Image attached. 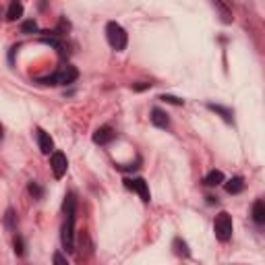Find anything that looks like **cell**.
I'll return each mask as SVG.
<instances>
[{"mask_svg":"<svg viewBox=\"0 0 265 265\" xmlns=\"http://www.w3.org/2000/svg\"><path fill=\"white\" fill-rule=\"evenodd\" d=\"M65 216H66V222L63 226V244L70 253L75 251V218H77V199L73 193H68L65 197Z\"/></svg>","mask_w":265,"mask_h":265,"instance_id":"1","label":"cell"},{"mask_svg":"<svg viewBox=\"0 0 265 265\" xmlns=\"http://www.w3.org/2000/svg\"><path fill=\"white\" fill-rule=\"evenodd\" d=\"M106 38H108V44L116 52H122L129 44V35L125 31V27L118 25L116 21H110L108 25H106Z\"/></svg>","mask_w":265,"mask_h":265,"instance_id":"2","label":"cell"},{"mask_svg":"<svg viewBox=\"0 0 265 265\" xmlns=\"http://www.w3.org/2000/svg\"><path fill=\"white\" fill-rule=\"evenodd\" d=\"M77 77H79V70H77L75 66L66 65L65 68H60L58 73L40 79V83H42V85H68V83H75Z\"/></svg>","mask_w":265,"mask_h":265,"instance_id":"3","label":"cell"},{"mask_svg":"<svg viewBox=\"0 0 265 265\" xmlns=\"http://www.w3.org/2000/svg\"><path fill=\"white\" fill-rule=\"evenodd\" d=\"M214 232H216V238L220 243H228L232 238V218L230 214H222L216 216V222H214Z\"/></svg>","mask_w":265,"mask_h":265,"instance_id":"4","label":"cell"},{"mask_svg":"<svg viewBox=\"0 0 265 265\" xmlns=\"http://www.w3.org/2000/svg\"><path fill=\"white\" fill-rule=\"evenodd\" d=\"M125 187L131 189V191H135L137 195L141 197V201H145V203L152 201V193H149V187H147V182L143 178H127Z\"/></svg>","mask_w":265,"mask_h":265,"instance_id":"5","label":"cell"},{"mask_svg":"<svg viewBox=\"0 0 265 265\" xmlns=\"http://www.w3.org/2000/svg\"><path fill=\"white\" fill-rule=\"evenodd\" d=\"M50 168L54 172V178H63L66 174V168H68V160L63 152H54L50 155Z\"/></svg>","mask_w":265,"mask_h":265,"instance_id":"6","label":"cell"},{"mask_svg":"<svg viewBox=\"0 0 265 265\" xmlns=\"http://www.w3.org/2000/svg\"><path fill=\"white\" fill-rule=\"evenodd\" d=\"M35 137H38V145H40V152L44 155H50L54 154V141H52V137L48 135L44 129H38L35 131Z\"/></svg>","mask_w":265,"mask_h":265,"instance_id":"7","label":"cell"},{"mask_svg":"<svg viewBox=\"0 0 265 265\" xmlns=\"http://www.w3.org/2000/svg\"><path fill=\"white\" fill-rule=\"evenodd\" d=\"M114 137H116V132H114L110 127H100L98 131L93 132V143H98V145H108Z\"/></svg>","mask_w":265,"mask_h":265,"instance_id":"8","label":"cell"},{"mask_svg":"<svg viewBox=\"0 0 265 265\" xmlns=\"http://www.w3.org/2000/svg\"><path fill=\"white\" fill-rule=\"evenodd\" d=\"M149 118H152L154 127H157V129H168L170 127V118H168V114L164 110H160V108H154Z\"/></svg>","mask_w":265,"mask_h":265,"instance_id":"9","label":"cell"},{"mask_svg":"<svg viewBox=\"0 0 265 265\" xmlns=\"http://www.w3.org/2000/svg\"><path fill=\"white\" fill-rule=\"evenodd\" d=\"M222 182H226L222 170H209L205 174V178H203V184H207V187H218V184H222Z\"/></svg>","mask_w":265,"mask_h":265,"instance_id":"10","label":"cell"},{"mask_svg":"<svg viewBox=\"0 0 265 265\" xmlns=\"http://www.w3.org/2000/svg\"><path fill=\"white\" fill-rule=\"evenodd\" d=\"M251 214H253V220L257 224H265V201L263 199H257V201L253 203Z\"/></svg>","mask_w":265,"mask_h":265,"instance_id":"11","label":"cell"},{"mask_svg":"<svg viewBox=\"0 0 265 265\" xmlns=\"http://www.w3.org/2000/svg\"><path fill=\"white\" fill-rule=\"evenodd\" d=\"M224 187H226V191L230 193V195H236V193H241L244 189V180H243V176H234V178L228 180Z\"/></svg>","mask_w":265,"mask_h":265,"instance_id":"12","label":"cell"},{"mask_svg":"<svg viewBox=\"0 0 265 265\" xmlns=\"http://www.w3.org/2000/svg\"><path fill=\"white\" fill-rule=\"evenodd\" d=\"M21 15H23V4L13 0V2L8 4V11H6V21H17Z\"/></svg>","mask_w":265,"mask_h":265,"instance_id":"13","label":"cell"},{"mask_svg":"<svg viewBox=\"0 0 265 265\" xmlns=\"http://www.w3.org/2000/svg\"><path fill=\"white\" fill-rule=\"evenodd\" d=\"M172 249H174V253L178 255V257H191V249H189V244L184 243L182 238H174Z\"/></svg>","mask_w":265,"mask_h":265,"instance_id":"14","label":"cell"},{"mask_svg":"<svg viewBox=\"0 0 265 265\" xmlns=\"http://www.w3.org/2000/svg\"><path fill=\"white\" fill-rule=\"evenodd\" d=\"M207 108L211 110V112H216V114H220L226 122H232L234 118H232V110H228V108H224V106H220V104H207Z\"/></svg>","mask_w":265,"mask_h":265,"instance_id":"15","label":"cell"},{"mask_svg":"<svg viewBox=\"0 0 265 265\" xmlns=\"http://www.w3.org/2000/svg\"><path fill=\"white\" fill-rule=\"evenodd\" d=\"M214 6L218 8L220 13H222V23H232V21H234V17H232L230 11H228V6H226V4H222V2H214Z\"/></svg>","mask_w":265,"mask_h":265,"instance_id":"16","label":"cell"},{"mask_svg":"<svg viewBox=\"0 0 265 265\" xmlns=\"http://www.w3.org/2000/svg\"><path fill=\"white\" fill-rule=\"evenodd\" d=\"M4 226L8 228V230H15V228H17V216H15L13 209H6V214H4Z\"/></svg>","mask_w":265,"mask_h":265,"instance_id":"17","label":"cell"},{"mask_svg":"<svg viewBox=\"0 0 265 265\" xmlns=\"http://www.w3.org/2000/svg\"><path fill=\"white\" fill-rule=\"evenodd\" d=\"M27 191H29V195L33 197V199H42V195H44V189L40 187L38 182H29V187H27Z\"/></svg>","mask_w":265,"mask_h":265,"instance_id":"18","label":"cell"},{"mask_svg":"<svg viewBox=\"0 0 265 265\" xmlns=\"http://www.w3.org/2000/svg\"><path fill=\"white\" fill-rule=\"evenodd\" d=\"M21 31L23 33H35V31H38V23H35L33 19H29V21H23V25H21Z\"/></svg>","mask_w":265,"mask_h":265,"instance_id":"19","label":"cell"},{"mask_svg":"<svg viewBox=\"0 0 265 265\" xmlns=\"http://www.w3.org/2000/svg\"><path fill=\"white\" fill-rule=\"evenodd\" d=\"M160 100H162V102H166V104H174V106H182V104H184V100L176 98V95H170V93H164Z\"/></svg>","mask_w":265,"mask_h":265,"instance_id":"20","label":"cell"},{"mask_svg":"<svg viewBox=\"0 0 265 265\" xmlns=\"http://www.w3.org/2000/svg\"><path fill=\"white\" fill-rule=\"evenodd\" d=\"M15 253L17 255H19V257H21V255H25V243H23V238L21 236H15Z\"/></svg>","mask_w":265,"mask_h":265,"instance_id":"21","label":"cell"},{"mask_svg":"<svg viewBox=\"0 0 265 265\" xmlns=\"http://www.w3.org/2000/svg\"><path fill=\"white\" fill-rule=\"evenodd\" d=\"M52 261H54V265H68V261H66V257L63 253H54V259Z\"/></svg>","mask_w":265,"mask_h":265,"instance_id":"22","label":"cell"},{"mask_svg":"<svg viewBox=\"0 0 265 265\" xmlns=\"http://www.w3.org/2000/svg\"><path fill=\"white\" fill-rule=\"evenodd\" d=\"M149 87H152V83H132L131 89L132 91H145V89H149Z\"/></svg>","mask_w":265,"mask_h":265,"instance_id":"23","label":"cell"}]
</instances>
